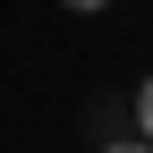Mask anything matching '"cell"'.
<instances>
[{
	"mask_svg": "<svg viewBox=\"0 0 153 153\" xmlns=\"http://www.w3.org/2000/svg\"><path fill=\"white\" fill-rule=\"evenodd\" d=\"M136 136L153 145V76H145V85H136Z\"/></svg>",
	"mask_w": 153,
	"mask_h": 153,
	"instance_id": "cell-1",
	"label": "cell"
},
{
	"mask_svg": "<svg viewBox=\"0 0 153 153\" xmlns=\"http://www.w3.org/2000/svg\"><path fill=\"white\" fill-rule=\"evenodd\" d=\"M102 153H153V145H145V136H111Z\"/></svg>",
	"mask_w": 153,
	"mask_h": 153,
	"instance_id": "cell-2",
	"label": "cell"
},
{
	"mask_svg": "<svg viewBox=\"0 0 153 153\" xmlns=\"http://www.w3.org/2000/svg\"><path fill=\"white\" fill-rule=\"evenodd\" d=\"M60 9H76V17H94V9H111V0H60Z\"/></svg>",
	"mask_w": 153,
	"mask_h": 153,
	"instance_id": "cell-3",
	"label": "cell"
}]
</instances>
